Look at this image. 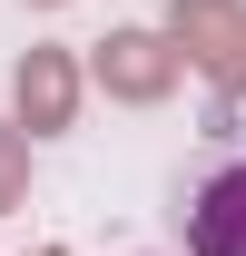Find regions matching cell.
Instances as JSON below:
<instances>
[{
  "instance_id": "cell-1",
  "label": "cell",
  "mask_w": 246,
  "mask_h": 256,
  "mask_svg": "<svg viewBox=\"0 0 246 256\" xmlns=\"http://www.w3.org/2000/svg\"><path fill=\"white\" fill-rule=\"evenodd\" d=\"M158 30L178 40V60L216 89L207 138H226L236 108H246V0H168V20H158Z\"/></svg>"
},
{
  "instance_id": "cell-2",
  "label": "cell",
  "mask_w": 246,
  "mask_h": 256,
  "mask_svg": "<svg viewBox=\"0 0 246 256\" xmlns=\"http://www.w3.org/2000/svg\"><path fill=\"white\" fill-rule=\"evenodd\" d=\"M89 89H108L118 108H158V98L187 79V60H178V40L168 30H148V20H128V30H108L89 50V69H79Z\"/></svg>"
},
{
  "instance_id": "cell-3",
  "label": "cell",
  "mask_w": 246,
  "mask_h": 256,
  "mask_svg": "<svg viewBox=\"0 0 246 256\" xmlns=\"http://www.w3.org/2000/svg\"><path fill=\"white\" fill-rule=\"evenodd\" d=\"M79 60L69 50H50V40H30L20 50V69H10V128H30V138H60V128H79Z\"/></svg>"
},
{
  "instance_id": "cell-4",
  "label": "cell",
  "mask_w": 246,
  "mask_h": 256,
  "mask_svg": "<svg viewBox=\"0 0 246 256\" xmlns=\"http://www.w3.org/2000/svg\"><path fill=\"white\" fill-rule=\"evenodd\" d=\"M187 226V256H246V158H226L207 188L178 207Z\"/></svg>"
},
{
  "instance_id": "cell-5",
  "label": "cell",
  "mask_w": 246,
  "mask_h": 256,
  "mask_svg": "<svg viewBox=\"0 0 246 256\" xmlns=\"http://www.w3.org/2000/svg\"><path fill=\"white\" fill-rule=\"evenodd\" d=\"M20 197H30V138H20V128L0 118V217H10Z\"/></svg>"
},
{
  "instance_id": "cell-6",
  "label": "cell",
  "mask_w": 246,
  "mask_h": 256,
  "mask_svg": "<svg viewBox=\"0 0 246 256\" xmlns=\"http://www.w3.org/2000/svg\"><path fill=\"white\" fill-rule=\"evenodd\" d=\"M30 10H69V0H30Z\"/></svg>"
},
{
  "instance_id": "cell-7",
  "label": "cell",
  "mask_w": 246,
  "mask_h": 256,
  "mask_svg": "<svg viewBox=\"0 0 246 256\" xmlns=\"http://www.w3.org/2000/svg\"><path fill=\"white\" fill-rule=\"evenodd\" d=\"M30 256H69V246H30Z\"/></svg>"
}]
</instances>
